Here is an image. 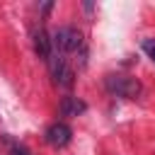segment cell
<instances>
[{
    "mask_svg": "<svg viewBox=\"0 0 155 155\" xmlns=\"http://www.w3.org/2000/svg\"><path fill=\"white\" fill-rule=\"evenodd\" d=\"M51 41H53V51L58 53H78V51H85V39H82V31L78 27H61L51 34Z\"/></svg>",
    "mask_w": 155,
    "mask_h": 155,
    "instance_id": "1",
    "label": "cell"
},
{
    "mask_svg": "<svg viewBox=\"0 0 155 155\" xmlns=\"http://www.w3.org/2000/svg\"><path fill=\"white\" fill-rule=\"evenodd\" d=\"M104 87L109 94H116V97H126V99H136L140 94V82L131 75H121V73H111L104 78Z\"/></svg>",
    "mask_w": 155,
    "mask_h": 155,
    "instance_id": "2",
    "label": "cell"
},
{
    "mask_svg": "<svg viewBox=\"0 0 155 155\" xmlns=\"http://www.w3.org/2000/svg\"><path fill=\"white\" fill-rule=\"evenodd\" d=\"M48 68H51V75H53V82L58 85V87H73V82H75V73H73V68L65 63V58H63V53H58V51H53L51 53V58H48Z\"/></svg>",
    "mask_w": 155,
    "mask_h": 155,
    "instance_id": "3",
    "label": "cell"
},
{
    "mask_svg": "<svg viewBox=\"0 0 155 155\" xmlns=\"http://www.w3.org/2000/svg\"><path fill=\"white\" fill-rule=\"evenodd\" d=\"M44 138H46V143H48L51 148H65V145L73 140V128H70L68 124H63V121H56V124H51V126L46 128Z\"/></svg>",
    "mask_w": 155,
    "mask_h": 155,
    "instance_id": "4",
    "label": "cell"
},
{
    "mask_svg": "<svg viewBox=\"0 0 155 155\" xmlns=\"http://www.w3.org/2000/svg\"><path fill=\"white\" fill-rule=\"evenodd\" d=\"M34 51L39 53V58H41V61H46V63H48V58H51V53H53V41H51V36L46 34V29H44V27L34 29Z\"/></svg>",
    "mask_w": 155,
    "mask_h": 155,
    "instance_id": "5",
    "label": "cell"
},
{
    "mask_svg": "<svg viewBox=\"0 0 155 155\" xmlns=\"http://www.w3.org/2000/svg\"><path fill=\"white\" fill-rule=\"evenodd\" d=\"M58 111H61V116H80V114H85V111H87V104H85L80 97L68 94V97H63V99H61Z\"/></svg>",
    "mask_w": 155,
    "mask_h": 155,
    "instance_id": "6",
    "label": "cell"
},
{
    "mask_svg": "<svg viewBox=\"0 0 155 155\" xmlns=\"http://www.w3.org/2000/svg\"><path fill=\"white\" fill-rule=\"evenodd\" d=\"M140 46H143L145 56H148V58L155 63V39H143V44H140Z\"/></svg>",
    "mask_w": 155,
    "mask_h": 155,
    "instance_id": "7",
    "label": "cell"
},
{
    "mask_svg": "<svg viewBox=\"0 0 155 155\" xmlns=\"http://www.w3.org/2000/svg\"><path fill=\"white\" fill-rule=\"evenodd\" d=\"M10 155H31V153H29V150H27V148H24V145H15V148H12V153H10Z\"/></svg>",
    "mask_w": 155,
    "mask_h": 155,
    "instance_id": "8",
    "label": "cell"
}]
</instances>
